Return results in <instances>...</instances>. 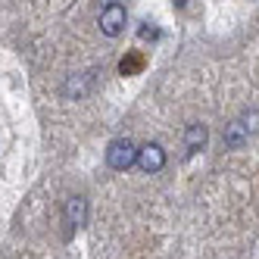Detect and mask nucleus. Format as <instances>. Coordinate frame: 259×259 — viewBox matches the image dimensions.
Masks as SVG:
<instances>
[{
	"instance_id": "nucleus-4",
	"label": "nucleus",
	"mask_w": 259,
	"mask_h": 259,
	"mask_svg": "<svg viewBox=\"0 0 259 259\" xmlns=\"http://www.w3.org/2000/svg\"><path fill=\"white\" fill-rule=\"evenodd\" d=\"M206 138H209V132H206V125H203V122L188 125V132H184V147H188V153L203 150V147H206Z\"/></svg>"
},
{
	"instance_id": "nucleus-3",
	"label": "nucleus",
	"mask_w": 259,
	"mask_h": 259,
	"mask_svg": "<svg viewBox=\"0 0 259 259\" xmlns=\"http://www.w3.org/2000/svg\"><path fill=\"white\" fill-rule=\"evenodd\" d=\"M138 165H141V172H147V175L162 172L165 169V150L159 144H144L138 150Z\"/></svg>"
},
{
	"instance_id": "nucleus-2",
	"label": "nucleus",
	"mask_w": 259,
	"mask_h": 259,
	"mask_svg": "<svg viewBox=\"0 0 259 259\" xmlns=\"http://www.w3.org/2000/svg\"><path fill=\"white\" fill-rule=\"evenodd\" d=\"M125 22H128V13L122 4H106L103 13H100V31L106 38H119L125 31Z\"/></svg>"
},
{
	"instance_id": "nucleus-9",
	"label": "nucleus",
	"mask_w": 259,
	"mask_h": 259,
	"mask_svg": "<svg viewBox=\"0 0 259 259\" xmlns=\"http://www.w3.org/2000/svg\"><path fill=\"white\" fill-rule=\"evenodd\" d=\"M184 4H188V0H175V7H184Z\"/></svg>"
},
{
	"instance_id": "nucleus-6",
	"label": "nucleus",
	"mask_w": 259,
	"mask_h": 259,
	"mask_svg": "<svg viewBox=\"0 0 259 259\" xmlns=\"http://www.w3.org/2000/svg\"><path fill=\"white\" fill-rule=\"evenodd\" d=\"M247 128H244V122H228L225 125V132H222V141H225V147L228 150H240V147L247 144Z\"/></svg>"
},
{
	"instance_id": "nucleus-1",
	"label": "nucleus",
	"mask_w": 259,
	"mask_h": 259,
	"mask_svg": "<svg viewBox=\"0 0 259 259\" xmlns=\"http://www.w3.org/2000/svg\"><path fill=\"white\" fill-rule=\"evenodd\" d=\"M138 162V147L128 141V138H119L106 147V165L116 172H128L132 165Z\"/></svg>"
},
{
	"instance_id": "nucleus-7",
	"label": "nucleus",
	"mask_w": 259,
	"mask_h": 259,
	"mask_svg": "<svg viewBox=\"0 0 259 259\" xmlns=\"http://www.w3.org/2000/svg\"><path fill=\"white\" fill-rule=\"evenodd\" d=\"M88 84H91V75H72V78L63 84V94H66V97H81L84 91H88Z\"/></svg>"
},
{
	"instance_id": "nucleus-10",
	"label": "nucleus",
	"mask_w": 259,
	"mask_h": 259,
	"mask_svg": "<svg viewBox=\"0 0 259 259\" xmlns=\"http://www.w3.org/2000/svg\"><path fill=\"white\" fill-rule=\"evenodd\" d=\"M103 4H119V0H103Z\"/></svg>"
},
{
	"instance_id": "nucleus-8",
	"label": "nucleus",
	"mask_w": 259,
	"mask_h": 259,
	"mask_svg": "<svg viewBox=\"0 0 259 259\" xmlns=\"http://www.w3.org/2000/svg\"><path fill=\"white\" fill-rule=\"evenodd\" d=\"M244 128H247V135H259V109H247L244 113Z\"/></svg>"
},
{
	"instance_id": "nucleus-5",
	"label": "nucleus",
	"mask_w": 259,
	"mask_h": 259,
	"mask_svg": "<svg viewBox=\"0 0 259 259\" xmlns=\"http://www.w3.org/2000/svg\"><path fill=\"white\" fill-rule=\"evenodd\" d=\"M66 219H69V225L84 228L88 225V200L84 197H72L66 203Z\"/></svg>"
}]
</instances>
